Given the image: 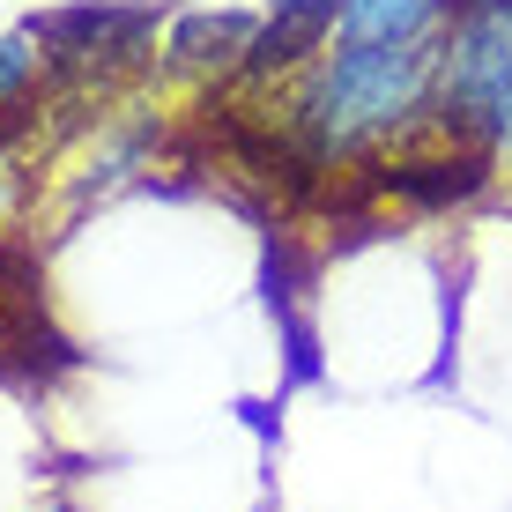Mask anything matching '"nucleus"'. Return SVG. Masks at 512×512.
I'll return each instance as SVG.
<instances>
[{
  "label": "nucleus",
  "mask_w": 512,
  "mask_h": 512,
  "mask_svg": "<svg viewBox=\"0 0 512 512\" xmlns=\"http://www.w3.org/2000/svg\"><path fill=\"white\" fill-rule=\"evenodd\" d=\"M268 104L327 179L379 164L438 127V38H401V45L334 38L312 67H297L282 90H268Z\"/></svg>",
  "instance_id": "1"
},
{
  "label": "nucleus",
  "mask_w": 512,
  "mask_h": 512,
  "mask_svg": "<svg viewBox=\"0 0 512 512\" xmlns=\"http://www.w3.org/2000/svg\"><path fill=\"white\" fill-rule=\"evenodd\" d=\"M438 127L512 156V0L438 30Z\"/></svg>",
  "instance_id": "2"
},
{
  "label": "nucleus",
  "mask_w": 512,
  "mask_h": 512,
  "mask_svg": "<svg viewBox=\"0 0 512 512\" xmlns=\"http://www.w3.org/2000/svg\"><path fill=\"white\" fill-rule=\"evenodd\" d=\"M171 15L156 0H67V8H38L30 15V38H38L52 75H75V82H112L134 75V67L156 60V30Z\"/></svg>",
  "instance_id": "3"
},
{
  "label": "nucleus",
  "mask_w": 512,
  "mask_h": 512,
  "mask_svg": "<svg viewBox=\"0 0 512 512\" xmlns=\"http://www.w3.org/2000/svg\"><path fill=\"white\" fill-rule=\"evenodd\" d=\"M334 23H342V0H268V15H260L253 45H245L231 90H245V97L282 90L297 67H312L334 45Z\"/></svg>",
  "instance_id": "4"
},
{
  "label": "nucleus",
  "mask_w": 512,
  "mask_h": 512,
  "mask_svg": "<svg viewBox=\"0 0 512 512\" xmlns=\"http://www.w3.org/2000/svg\"><path fill=\"white\" fill-rule=\"evenodd\" d=\"M253 30H260L253 8H193V15H171V30H164V75L216 82V90H223V82L238 75Z\"/></svg>",
  "instance_id": "5"
},
{
  "label": "nucleus",
  "mask_w": 512,
  "mask_h": 512,
  "mask_svg": "<svg viewBox=\"0 0 512 512\" xmlns=\"http://www.w3.org/2000/svg\"><path fill=\"white\" fill-rule=\"evenodd\" d=\"M438 30H446V0H342L334 38L401 45V38H438Z\"/></svg>",
  "instance_id": "6"
},
{
  "label": "nucleus",
  "mask_w": 512,
  "mask_h": 512,
  "mask_svg": "<svg viewBox=\"0 0 512 512\" xmlns=\"http://www.w3.org/2000/svg\"><path fill=\"white\" fill-rule=\"evenodd\" d=\"M38 75H45L38 38H30V30H8V38H0V104L38 97Z\"/></svg>",
  "instance_id": "7"
},
{
  "label": "nucleus",
  "mask_w": 512,
  "mask_h": 512,
  "mask_svg": "<svg viewBox=\"0 0 512 512\" xmlns=\"http://www.w3.org/2000/svg\"><path fill=\"white\" fill-rule=\"evenodd\" d=\"M475 8H498V0H446V23L453 15H475Z\"/></svg>",
  "instance_id": "8"
},
{
  "label": "nucleus",
  "mask_w": 512,
  "mask_h": 512,
  "mask_svg": "<svg viewBox=\"0 0 512 512\" xmlns=\"http://www.w3.org/2000/svg\"><path fill=\"white\" fill-rule=\"evenodd\" d=\"M52 512H75V505H52Z\"/></svg>",
  "instance_id": "9"
}]
</instances>
